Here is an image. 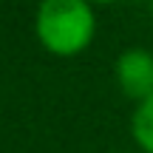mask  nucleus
Listing matches in <instances>:
<instances>
[{"mask_svg":"<svg viewBox=\"0 0 153 153\" xmlns=\"http://www.w3.org/2000/svg\"><path fill=\"white\" fill-rule=\"evenodd\" d=\"M37 43L54 57H76L97 37V11L88 0H40L34 14Z\"/></svg>","mask_w":153,"mask_h":153,"instance_id":"obj_1","label":"nucleus"},{"mask_svg":"<svg viewBox=\"0 0 153 153\" xmlns=\"http://www.w3.org/2000/svg\"><path fill=\"white\" fill-rule=\"evenodd\" d=\"M114 79L119 91L133 102H145L153 97V51L148 48H125L114 62Z\"/></svg>","mask_w":153,"mask_h":153,"instance_id":"obj_2","label":"nucleus"},{"mask_svg":"<svg viewBox=\"0 0 153 153\" xmlns=\"http://www.w3.org/2000/svg\"><path fill=\"white\" fill-rule=\"evenodd\" d=\"M131 136L139 153H153V97L139 102L131 116Z\"/></svg>","mask_w":153,"mask_h":153,"instance_id":"obj_3","label":"nucleus"},{"mask_svg":"<svg viewBox=\"0 0 153 153\" xmlns=\"http://www.w3.org/2000/svg\"><path fill=\"white\" fill-rule=\"evenodd\" d=\"M88 3H94V6H102V3H119V0H88Z\"/></svg>","mask_w":153,"mask_h":153,"instance_id":"obj_4","label":"nucleus"},{"mask_svg":"<svg viewBox=\"0 0 153 153\" xmlns=\"http://www.w3.org/2000/svg\"><path fill=\"white\" fill-rule=\"evenodd\" d=\"M150 17H153V0H150Z\"/></svg>","mask_w":153,"mask_h":153,"instance_id":"obj_5","label":"nucleus"}]
</instances>
